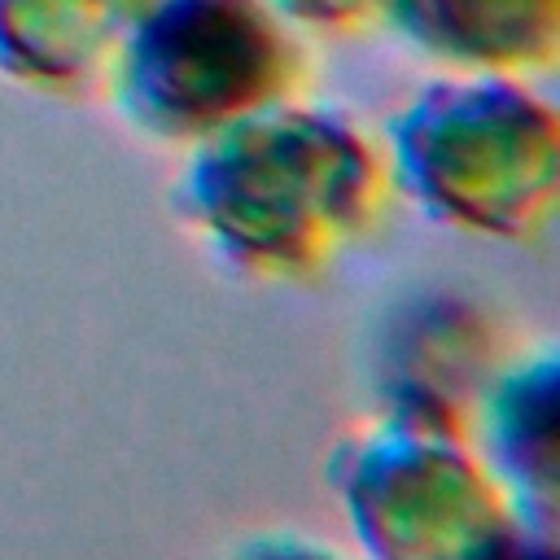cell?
<instances>
[{
	"label": "cell",
	"mask_w": 560,
	"mask_h": 560,
	"mask_svg": "<svg viewBox=\"0 0 560 560\" xmlns=\"http://www.w3.org/2000/svg\"><path fill=\"white\" fill-rule=\"evenodd\" d=\"M171 201L236 276L306 284L385 223L394 175L381 140L306 96L192 144Z\"/></svg>",
	"instance_id": "cell-1"
},
{
	"label": "cell",
	"mask_w": 560,
	"mask_h": 560,
	"mask_svg": "<svg viewBox=\"0 0 560 560\" xmlns=\"http://www.w3.org/2000/svg\"><path fill=\"white\" fill-rule=\"evenodd\" d=\"M385 162L433 223L481 241H538L560 201V114L516 74L424 83L385 122Z\"/></svg>",
	"instance_id": "cell-2"
},
{
	"label": "cell",
	"mask_w": 560,
	"mask_h": 560,
	"mask_svg": "<svg viewBox=\"0 0 560 560\" xmlns=\"http://www.w3.org/2000/svg\"><path fill=\"white\" fill-rule=\"evenodd\" d=\"M105 83L136 131L188 153L241 118L306 101L315 52L271 0H149Z\"/></svg>",
	"instance_id": "cell-3"
},
{
	"label": "cell",
	"mask_w": 560,
	"mask_h": 560,
	"mask_svg": "<svg viewBox=\"0 0 560 560\" xmlns=\"http://www.w3.org/2000/svg\"><path fill=\"white\" fill-rule=\"evenodd\" d=\"M332 499L376 560H472L529 551L516 508L459 424L385 411L328 455Z\"/></svg>",
	"instance_id": "cell-4"
},
{
	"label": "cell",
	"mask_w": 560,
	"mask_h": 560,
	"mask_svg": "<svg viewBox=\"0 0 560 560\" xmlns=\"http://www.w3.org/2000/svg\"><path fill=\"white\" fill-rule=\"evenodd\" d=\"M472 442L512 499L525 547L551 551L560 525V359L551 341L494 368L472 411Z\"/></svg>",
	"instance_id": "cell-5"
},
{
	"label": "cell",
	"mask_w": 560,
	"mask_h": 560,
	"mask_svg": "<svg viewBox=\"0 0 560 560\" xmlns=\"http://www.w3.org/2000/svg\"><path fill=\"white\" fill-rule=\"evenodd\" d=\"M149 0H0V79L39 96L101 88Z\"/></svg>",
	"instance_id": "cell-6"
},
{
	"label": "cell",
	"mask_w": 560,
	"mask_h": 560,
	"mask_svg": "<svg viewBox=\"0 0 560 560\" xmlns=\"http://www.w3.org/2000/svg\"><path fill=\"white\" fill-rule=\"evenodd\" d=\"M385 22L455 74L542 79L560 61V0H389Z\"/></svg>",
	"instance_id": "cell-7"
},
{
	"label": "cell",
	"mask_w": 560,
	"mask_h": 560,
	"mask_svg": "<svg viewBox=\"0 0 560 560\" xmlns=\"http://www.w3.org/2000/svg\"><path fill=\"white\" fill-rule=\"evenodd\" d=\"M503 363L499 332L477 311L464 306H424L407 319L385 350V411H411L472 433V411Z\"/></svg>",
	"instance_id": "cell-8"
},
{
	"label": "cell",
	"mask_w": 560,
	"mask_h": 560,
	"mask_svg": "<svg viewBox=\"0 0 560 560\" xmlns=\"http://www.w3.org/2000/svg\"><path fill=\"white\" fill-rule=\"evenodd\" d=\"M293 26L306 35H328V39H350V35H372L385 26L389 0H271Z\"/></svg>",
	"instance_id": "cell-9"
}]
</instances>
